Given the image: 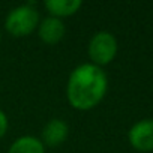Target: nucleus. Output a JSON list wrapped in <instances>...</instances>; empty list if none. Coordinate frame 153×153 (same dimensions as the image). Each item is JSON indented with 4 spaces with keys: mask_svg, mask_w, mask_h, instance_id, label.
<instances>
[{
    "mask_svg": "<svg viewBox=\"0 0 153 153\" xmlns=\"http://www.w3.org/2000/svg\"><path fill=\"white\" fill-rule=\"evenodd\" d=\"M107 90L108 76L105 71L93 63H81L68 78L66 98L74 108L87 111L104 99Z\"/></svg>",
    "mask_w": 153,
    "mask_h": 153,
    "instance_id": "nucleus-1",
    "label": "nucleus"
},
{
    "mask_svg": "<svg viewBox=\"0 0 153 153\" xmlns=\"http://www.w3.org/2000/svg\"><path fill=\"white\" fill-rule=\"evenodd\" d=\"M39 21V12L36 11L33 3H26L8 12L5 18V27L12 36L23 38L33 33L35 29H38Z\"/></svg>",
    "mask_w": 153,
    "mask_h": 153,
    "instance_id": "nucleus-2",
    "label": "nucleus"
},
{
    "mask_svg": "<svg viewBox=\"0 0 153 153\" xmlns=\"http://www.w3.org/2000/svg\"><path fill=\"white\" fill-rule=\"evenodd\" d=\"M117 51H119V44H117L116 36L111 32L101 30V32L95 33L89 41L87 53L92 60L90 63H93L99 68L111 63L114 60V57L117 56Z\"/></svg>",
    "mask_w": 153,
    "mask_h": 153,
    "instance_id": "nucleus-3",
    "label": "nucleus"
},
{
    "mask_svg": "<svg viewBox=\"0 0 153 153\" xmlns=\"http://www.w3.org/2000/svg\"><path fill=\"white\" fill-rule=\"evenodd\" d=\"M129 144L138 152L153 150V119H143L134 123L128 132Z\"/></svg>",
    "mask_w": 153,
    "mask_h": 153,
    "instance_id": "nucleus-4",
    "label": "nucleus"
},
{
    "mask_svg": "<svg viewBox=\"0 0 153 153\" xmlns=\"http://www.w3.org/2000/svg\"><path fill=\"white\" fill-rule=\"evenodd\" d=\"M69 135V126L62 119H51L42 128L41 141L45 147H57L66 141Z\"/></svg>",
    "mask_w": 153,
    "mask_h": 153,
    "instance_id": "nucleus-5",
    "label": "nucleus"
},
{
    "mask_svg": "<svg viewBox=\"0 0 153 153\" xmlns=\"http://www.w3.org/2000/svg\"><path fill=\"white\" fill-rule=\"evenodd\" d=\"M66 33V27H65V23L63 20L57 18V17H45L44 20L39 21L38 24V35H39V39L45 44H57L63 39Z\"/></svg>",
    "mask_w": 153,
    "mask_h": 153,
    "instance_id": "nucleus-6",
    "label": "nucleus"
},
{
    "mask_svg": "<svg viewBox=\"0 0 153 153\" xmlns=\"http://www.w3.org/2000/svg\"><path fill=\"white\" fill-rule=\"evenodd\" d=\"M44 5L51 17L62 20L63 17H69L78 12V9L83 6V2L81 0H45Z\"/></svg>",
    "mask_w": 153,
    "mask_h": 153,
    "instance_id": "nucleus-7",
    "label": "nucleus"
},
{
    "mask_svg": "<svg viewBox=\"0 0 153 153\" xmlns=\"http://www.w3.org/2000/svg\"><path fill=\"white\" fill-rule=\"evenodd\" d=\"M8 153H45V146L38 137L23 135L11 144Z\"/></svg>",
    "mask_w": 153,
    "mask_h": 153,
    "instance_id": "nucleus-8",
    "label": "nucleus"
},
{
    "mask_svg": "<svg viewBox=\"0 0 153 153\" xmlns=\"http://www.w3.org/2000/svg\"><path fill=\"white\" fill-rule=\"evenodd\" d=\"M8 126H9V120H8V116L5 114V111L0 110V138H3L6 131H8Z\"/></svg>",
    "mask_w": 153,
    "mask_h": 153,
    "instance_id": "nucleus-9",
    "label": "nucleus"
},
{
    "mask_svg": "<svg viewBox=\"0 0 153 153\" xmlns=\"http://www.w3.org/2000/svg\"><path fill=\"white\" fill-rule=\"evenodd\" d=\"M0 41H2V33H0Z\"/></svg>",
    "mask_w": 153,
    "mask_h": 153,
    "instance_id": "nucleus-10",
    "label": "nucleus"
}]
</instances>
